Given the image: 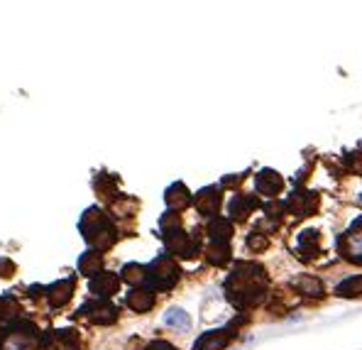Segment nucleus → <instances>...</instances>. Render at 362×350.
I'll use <instances>...</instances> for the list:
<instances>
[{
    "label": "nucleus",
    "instance_id": "1",
    "mask_svg": "<svg viewBox=\"0 0 362 350\" xmlns=\"http://www.w3.org/2000/svg\"><path fill=\"white\" fill-rule=\"evenodd\" d=\"M225 291L237 309L255 307L267 291V272L255 262H240L225 282Z\"/></svg>",
    "mask_w": 362,
    "mask_h": 350
},
{
    "label": "nucleus",
    "instance_id": "2",
    "mask_svg": "<svg viewBox=\"0 0 362 350\" xmlns=\"http://www.w3.org/2000/svg\"><path fill=\"white\" fill-rule=\"evenodd\" d=\"M81 233L86 238L88 245L98 247V250H105L116 243V228L110 223V218L98 211V208H88L81 218Z\"/></svg>",
    "mask_w": 362,
    "mask_h": 350
},
{
    "label": "nucleus",
    "instance_id": "3",
    "mask_svg": "<svg viewBox=\"0 0 362 350\" xmlns=\"http://www.w3.org/2000/svg\"><path fill=\"white\" fill-rule=\"evenodd\" d=\"M147 282L154 289H171L179 282V267L171 258H157L147 267Z\"/></svg>",
    "mask_w": 362,
    "mask_h": 350
},
{
    "label": "nucleus",
    "instance_id": "4",
    "mask_svg": "<svg viewBox=\"0 0 362 350\" xmlns=\"http://www.w3.org/2000/svg\"><path fill=\"white\" fill-rule=\"evenodd\" d=\"M341 255L355 265H362V220L350 225L345 236L341 238Z\"/></svg>",
    "mask_w": 362,
    "mask_h": 350
},
{
    "label": "nucleus",
    "instance_id": "5",
    "mask_svg": "<svg viewBox=\"0 0 362 350\" xmlns=\"http://www.w3.org/2000/svg\"><path fill=\"white\" fill-rule=\"evenodd\" d=\"M81 313L88 316L94 323H100V326H108V323L118 321V309L110 304L108 299H98V301H86L81 307Z\"/></svg>",
    "mask_w": 362,
    "mask_h": 350
},
{
    "label": "nucleus",
    "instance_id": "6",
    "mask_svg": "<svg viewBox=\"0 0 362 350\" xmlns=\"http://www.w3.org/2000/svg\"><path fill=\"white\" fill-rule=\"evenodd\" d=\"M42 350H81V343H78L76 333L74 331H50L44 336Z\"/></svg>",
    "mask_w": 362,
    "mask_h": 350
},
{
    "label": "nucleus",
    "instance_id": "7",
    "mask_svg": "<svg viewBox=\"0 0 362 350\" xmlns=\"http://www.w3.org/2000/svg\"><path fill=\"white\" fill-rule=\"evenodd\" d=\"M286 208H289L294 216H301V218H306V216L316 214V208H319V196L311 192H297L291 194L289 201H286Z\"/></svg>",
    "mask_w": 362,
    "mask_h": 350
},
{
    "label": "nucleus",
    "instance_id": "8",
    "mask_svg": "<svg viewBox=\"0 0 362 350\" xmlns=\"http://www.w3.org/2000/svg\"><path fill=\"white\" fill-rule=\"evenodd\" d=\"M231 338H233V333L228 329L209 331V333H203L201 338L193 343V350H223V348H228Z\"/></svg>",
    "mask_w": 362,
    "mask_h": 350
},
{
    "label": "nucleus",
    "instance_id": "9",
    "mask_svg": "<svg viewBox=\"0 0 362 350\" xmlns=\"http://www.w3.org/2000/svg\"><path fill=\"white\" fill-rule=\"evenodd\" d=\"M118 287H120V277L113 272H100L98 277L91 279V291H94L96 296H100V299L113 296L118 291Z\"/></svg>",
    "mask_w": 362,
    "mask_h": 350
},
{
    "label": "nucleus",
    "instance_id": "10",
    "mask_svg": "<svg viewBox=\"0 0 362 350\" xmlns=\"http://www.w3.org/2000/svg\"><path fill=\"white\" fill-rule=\"evenodd\" d=\"M281 186H284V179H281L277 172L272 169H264L257 174V192L264 194V196H277V194L281 192Z\"/></svg>",
    "mask_w": 362,
    "mask_h": 350
},
{
    "label": "nucleus",
    "instance_id": "11",
    "mask_svg": "<svg viewBox=\"0 0 362 350\" xmlns=\"http://www.w3.org/2000/svg\"><path fill=\"white\" fill-rule=\"evenodd\" d=\"M291 287H294L299 294L311 296V299H321V296H323V285H321L316 277H311V274H301V277H297L294 282H291Z\"/></svg>",
    "mask_w": 362,
    "mask_h": 350
},
{
    "label": "nucleus",
    "instance_id": "12",
    "mask_svg": "<svg viewBox=\"0 0 362 350\" xmlns=\"http://www.w3.org/2000/svg\"><path fill=\"white\" fill-rule=\"evenodd\" d=\"M74 294V279H61L56 285H52L47 289V299L52 301V307H64L66 301Z\"/></svg>",
    "mask_w": 362,
    "mask_h": 350
},
{
    "label": "nucleus",
    "instance_id": "13",
    "mask_svg": "<svg viewBox=\"0 0 362 350\" xmlns=\"http://www.w3.org/2000/svg\"><path fill=\"white\" fill-rule=\"evenodd\" d=\"M220 206V196H218V189H203L201 194L196 196V208H198V214L203 216H213L215 211H218Z\"/></svg>",
    "mask_w": 362,
    "mask_h": 350
},
{
    "label": "nucleus",
    "instance_id": "14",
    "mask_svg": "<svg viewBox=\"0 0 362 350\" xmlns=\"http://www.w3.org/2000/svg\"><path fill=\"white\" fill-rule=\"evenodd\" d=\"M299 252H301V260H313L321 252V238L316 230H306L299 238Z\"/></svg>",
    "mask_w": 362,
    "mask_h": 350
},
{
    "label": "nucleus",
    "instance_id": "15",
    "mask_svg": "<svg viewBox=\"0 0 362 350\" xmlns=\"http://www.w3.org/2000/svg\"><path fill=\"white\" fill-rule=\"evenodd\" d=\"M127 307H130L132 311H138V313L149 311V309L154 307L152 289H135V291H130V296H127Z\"/></svg>",
    "mask_w": 362,
    "mask_h": 350
},
{
    "label": "nucleus",
    "instance_id": "16",
    "mask_svg": "<svg viewBox=\"0 0 362 350\" xmlns=\"http://www.w3.org/2000/svg\"><path fill=\"white\" fill-rule=\"evenodd\" d=\"M255 206H257V201H255L253 196H235L231 201V216L237 220H245L247 216L253 214Z\"/></svg>",
    "mask_w": 362,
    "mask_h": 350
},
{
    "label": "nucleus",
    "instance_id": "17",
    "mask_svg": "<svg viewBox=\"0 0 362 350\" xmlns=\"http://www.w3.org/2000/svg\"><path fill=\"white\" fill-rule=\"evenodd\" d=\"M164 323L169 326V329H179V331L191 329V318H189V313L179 307L169 309V311L164 313Z\"/></svg>",
    "mask_w": 362,
    "mask_h": 350
},
{
    "label": "nucleus",
    "instance_id": "18",
    "mask_svg": "<svg viewBox=\"0 0 362 350\" xmlns=\"http://www.w3.org/2000/svg\"><path fill=\"white\" fill-rule=\"evenodd\" d=\"M335 294L345 296V299H355V296H362V274L357 277H348L345 282L335 287Z\"/></svg>",
    "mask_w": 362,
    "mask_h": 350
},
{
    "label": "nucleus",
    "instance_id": "19",
    "mask_svg": "<svg viewBox=\"0 0 362 350\" xmlns=\"http://www.w3.org/2000/svg\"><path fill=\"white\" fill-rule=\"evenodd\" d=\"M98 269H100L98 252H86V255H81V260H78V272H81L83 277H96Z\"/></svg>",
    "mask_w": 362,
    "mask_h": 350
},
{
    "label": "nucleus",
    "instance_id": "20",
    "mask_svg": "<svg viewBox=\"0 0 362 350\" xmlns=\"http://www.w3.org/2000/svg\"><path fill=\"white\" fill-rule=\"evenodd\" d=\"M189 201H191V198H189V192L184 184H174L169 192H167V203H169L171 208H184Z\"/></svg>",
    "mask_w": 362,
    "mask_h": 350
},
{
    "label": "nucleus",
    "instance_id": "21",
    "mask_svg": "<svg viewBox=\"0 0 362 350\" xmlns=\"http://www.w3.org/2000/svg\"><path fill=\"white\" fill-rule=\"evenodd\" d=\"M209 233H211V238H213L215 243H228L231 240V236H233V225L228 223L225 218H218V220L211 223Z\"/></svg>",
    "mask_w": 362,
    "mask_h": 350
},
{
    "label": "nucleus",
    "instance_id": "22",
    "mask_svg": "<svg viewBox=\"0 0 362 350\" xmlns=\"http://www.w3.org/2000/svg\"><path fill=\"white\" fill-rule=\"evenodd\" d=\"M123 279L130 282V285H145L147 282V267H142V265H125Z\"/></svg>",
    "mask_w": 362,
    "mask_h": 350
},
{
    "label": "nucleus",
    "instance_id": "23",
    "mask_svg": "<svg viewBox=\"0 0 362 350\" xmlns=\"http://www.w3.org/2000/svg\"><path fill=\"white\" fill-rule=\"evenodd\" d=\"M209 262H213V265H225L228 262V258H231V250H228V245L225 243H211V247H209Z\"/></svg>",
    "mask_w": 362,
    "mask_h": 350
},
{
    "label": "nucleus",
    "instance_id": "24",
    "mask_svg": "<svg viewBox=\"0 0 362 350\" xmlns=\"http://www.w3.org/2000/svg\"><path fill=\"white\" fill-rule=\"evenodd\" d=\"M247 245L253 247V250H262V247L267 245V240H264V236H259V233H253L250 240H247Z\"/></svg>",
    "mask_w": 362,
    "mask_h": 350
},
{
    "label": "nucleus",
    "instance_id": "25",
    "mask_svg": "<svg viewBox=\"0 0 362 350\" xmlns=\"http://www.w3.org/2000/svg\"><path fill=\"white\" fill-rule=\"evenodd\" d=\"M145 350H176L171 343H167V340H154V343H149Z\"/></svg>",
    "mask_w": 362,
    "mask_h": 350
}]
</instances>
